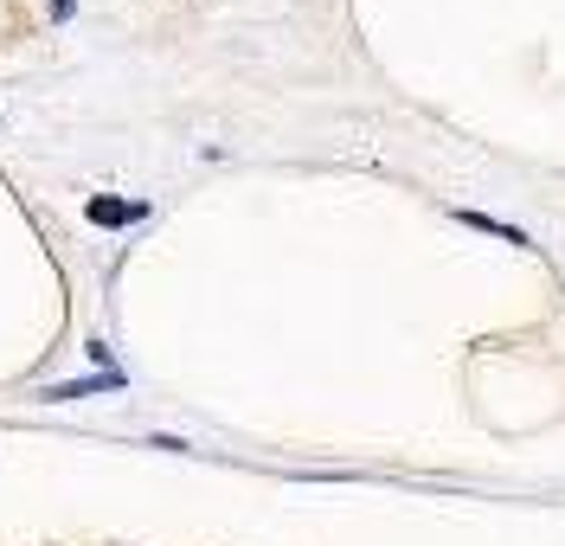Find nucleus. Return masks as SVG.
<instances>
[{
  "mask_svg": "<svg viewBox=\"0 0 565 546\" xmlns=\"http://www.w3.org/2000/svg\"><path fill=\"white\" fill-rule=\"evenodd\" d=\"M109 386H122V373H97V379H71V386H52L45 399H84V393H109Z\"/></svg>",
  "mask_w": 565,
  "mask_h": 546,
  "instance_id": "nucleus-2",
  "label": "nucleus"
},
{
  "mask_svg": "<svg viewBox=\"0 0 565 546\" xmlns=\"http://www.w3.org/2000/svg\"><path fill=\"white\" fill-rule=\"evenodd\" d=\"M129 218H148L141 200H90V225H129Z\"/></svg>",
  "mask_w": 565,
  "mask_h": 546,
  "instance_id": "nucleus-1",
  "label": "nucleus"
},
{
  "mask_svg": "<svg viewBox=\"0 0 565 546\" xmlns=\"http://www.w3.org/2000/svg\"><path fill=\"white\" fill-rule=\"evenodd\" d=\"M462 225H476V232H494V238H508V245H527V232H514V225H501V218L489 213H457Z\"/></svg>",
  "mask_w": 565,
  "mask_h": 546,
  "instance_id": "nucleus-3",
  "label": "nucleus"
}]
</instances>
